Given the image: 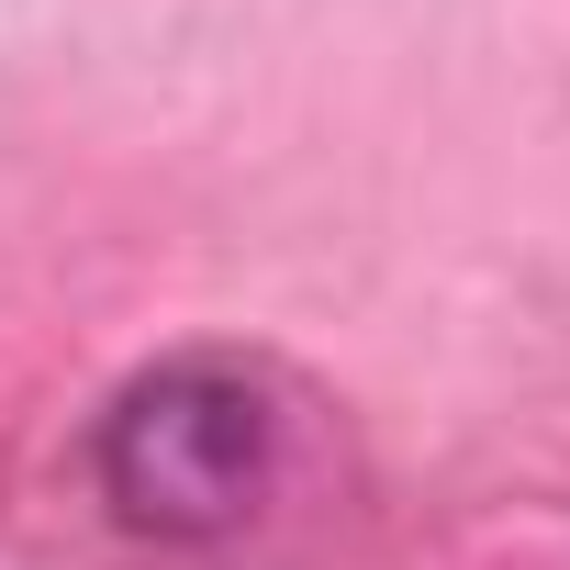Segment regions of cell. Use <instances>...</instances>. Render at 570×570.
<instances>
[{
    "mask_svg": "<svg viewBox=\"0 0 570 570\" xmlns=\"http://www.w3.org/2000/svg\"><path fill=\"white\" fill-rule=\"evenodd\" d=\"M90 459H101V503L135 537H168V548L235 537L279 481V392H268V370L213 358V347L157 358L112 392Z\"/></svg>",
    "mask_w": 570,
    "mask_h": 570,
    "instance_id": "obj_1",
    "label": "cell"
}]
</instances>
